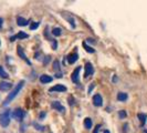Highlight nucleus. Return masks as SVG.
<instances>
[{
	"mask_svg": "<svg viewBox=\"0 0 147 133\" xmlns=\"http://www.w3.org/2000/svg\"><path fill=\"white\" fill-rule=\"evenodd\" d=\"M23 86H24V81H23V80H21V81H20L18 84H17V86H16L15 89H13V90H12V91H11V92L8 94L7 98H6V100H5V102H3V105H5V107H6V105H8V104L10 103V102H11V101L15 99L16 96H18V93L21 91V89L23 88Z\"/></svg>",
	"mask_w": 147,
	"mask_h": 133,
	"instance_id": "f257e3e1",
	"label": "nucleus"
},
{
	"mask_svg": "<svg viewBox=\"0 0 147 133\" xmlns=\"http://www.w3.org/2000/svg\"><path fill=\"white\" fill-rule=\"evenodd\" d=\"M10 123V110H6L5 112L0 113V124L1 126L6 128Z\"/></svg>",
	"mask_w": 147,
	"mask_h": 133,
	"instance_id": "f03ea898",
	"label": "nucleus"
},
{
	"mask_svg": "<svg viewBox=\"0 0 147 133\" xmlns=\"http://www.w3.org/2000/svg\"><path fill=\"white\" fill-rule=\"evenodd\" d=\"M24 117V111L20 109V108H17L15 110L12 111V118L17 120V121H19V122H21L22 119Z\"/></svg>",
	"mask_w": 147,
	"mask_h": 133,
	"instance_id": "7ed1b4c3",
	"label": "nucleus"
},
{
	"mask_svg": "<svg viewBox=\"0 0 147 133\" xmlns=\"http://www.w3.org/2000/svg\"><path fill=\"white\" fill-rule=\"evenodd\" d=\"M94 73V68L92 66V63L91 62H86L85 63V72H84V78L85 79H88L90 75H92V74Z\"/></svg>",
	"mask_w": 147,
	"mask_h": 133,
	"instance_id": "20e7f679",
	"label": "nucleus"
},
{
	"mask_svg": "<svg viewBox=\"0 0 147 133\" xmlns=\"http://www.w3.org/2000/svg\"><path fill=\"white\" fill-rule=\"evenodd\" d=\"M80 71H81V66H76V69L73 71V73H72V81L74 83H76V84H79L80 83Z\"/></svg>",
	"mask_w": 147,
	"mask_h": 133,
	"instance_id": "39448f33",
	"label": "nucleus"
},
{
	"mask_svg": "<svg viewBox=\"0 0 147 133\" xmlns=\"http://www.w3.org/2000/svg\"><path fill=\"white\" fill-rule=\"evenodd\" d=\"M17 51H18V54L20 56V58H21V59L24 60V61H26V62H27L28 64H31V62H30V60L28 59V58H27V56H26V53L23 52V50H22V48H21V47H20V45H18V47H17Z\"/></svg>",
	"mask_w": 147,
	"mask_h": 133,
	"instance_id": "423d86ee",
	"label": "nucleus"
},
{
	"mask_svg": "<svg viewBox=\"0 0 147 133\" xmlns=\"http://www.w3.org/2000/svg\"><path fill=\"white\" fill-rule=\"evenodd\" d=\"M51 107L53 108V109H55L57 111H60V112H64L65 111V108L62 105V104L60 103V102H58V101H53L51 103Z\"/></svg>",
	"mask_w": 147,
	"mask_h": 133,
	"instance_id": "0eeeda50",
	"label": "nucleus"
},
{
	"mask_svg": "<svg viewBox=\"0 0 147 133\" xmlns=\"http://www.w3.org/2000/svg\"><path fill=\"white\" fill-rule=\"evenodd\" d=\"M26 38H29V35L26 33V32H23V31H20V32H18V35H16V36L10 38V40L11 41H15L16 39H26Z\"/></svg>",
	"mask_w": 147,
	"mask_h": 133,
	"instance_id": "6e6552de",
	"label": "nucleus"
},
{
	"mask_svg": "<svg viewBox=\"0 0 147 133\" xmlns=\"http://www.w3.org/2000/svg\"><path fill=\"white\" fill-rule=\"evenodd\" d=\"M49 91H50V92H54V91H58V92H65L66 88L63 86V84H57V86L52 87Z\"/></svg>",
	"mask_w": 147,
	"mask_h": 133,
	"instance_id": "1a4fd4ad",
	"label": "nucleus"
},
{
	"mask_svg": "<svg viewBox=\"0 0 147 133\" xmlns=\"http://www.w3.org/2000/svg\"><path fill=\"white\" fill-rule=\"evenodd\" d=\"M93 104L95 105V107H101L102 103H103V100H102V96H100V94H95V96H93Z\"/></svg>",
	"mask_w": 147,
	"mask_h": 133,
	"instance_id": "9d476101",
	"label": "nucleus"
},
{
	"mask_svg": "<svg viewBox=\"0 0 147 133\" xmlns=\"http://www.w3.org/2000/svg\"><path fill=\"white\" fill-rule=\"evenodd\" d=\"M11 88H12V83L11 82H6V81L0 82V90L1 91H8L9 89Z\"/></svg>",
	"mask_w": 147,
	"mask_h": 133,
	"instance_id": "9b49d317",
	"label": "nucleus"
},
{
	"mask_svg": "<svg viewBox=\"0 0 147 133\" xmlns=\"http://www.w3.org/2000/svg\"><path fill=\"white\" fill-rule=\"evenodd\" d=\"M78 59H79V56H78V53H75V52L67 56V62H69L70 64H73Z\"/></svg>",
	"mask_w": 147,
	"mask_h": 133,
	"instance_id": "f8f14e48",
	"label": "nucleus"
},
{
	"mask_svg": "<svg viewBox=\"0 0 147 133\" xmlns=\"http://www.w3.org/2000/svg\"><path fill=\"white\" fill-rule=\"evenodd\" d=\"M17 23H18V26H20V27H24V26H28L29 20H27V19H24V18H22V17H18V18H17Z\"/></svg>",
	"mask_w": 147,
	"mask_h": 133,
	"instance_id": "ddd939ff",
	"label": "nucleus"
},
{
	"mask_svg": "<svg viewBox=\"0 0 147 133\" xmlns=\"http://www.w3.org/2000/svg\"><path fill=\"white\" fill-rule=\"evenodd\" d=\"M40 81H41V83H49L52 81V77L48 75V74H42L40 77Z\"/></svg>",
	"mask_w": 147,
	"mask_h": 133,
	"instance_id": "4468645a",
	"label": "nucleus"
},
{
	"mask_svg": "<svg viewBox=\"0 0 147 133\" xmlns=\"http://www.w3.org/2000/svg\"><path fill=\"white\" fill-rule=\"evenodd\" d=\"M137 117H138V119L140 120V124H142V126H145V122H146V120H147L146 114H144V113H138Z\"/></svg>",
	"mask_w": 147,
	"mask_h": 133,
	"instance_id": "2eb2a0df",
	"label": "nucleus"
},
{
	"mask_svg": "<svg viewBox=\"0 0 147 133\" xmlns=\"http://www.w3.org/2000/svg\"><path fill=\"white\" fill-rule=\"evenodd\" d=\"M127 98H128V96H127V93H125V92H119L117 94L118 101H126Z\"/></svg>",
	"mask_w": 147,
	"mask_h": 133,
	"instance_id": "dca6fc26",
	"label": "nucleus"
},
{
	"mask_svg": "<svg viewBox=\"0 0 147 133\" xmlns=\"http://www.w3.org/2000/svg\"><path fill=\"white\" fill-rule=\"evenodd\" d=\"M84 126H85V129H88V130H90V129L92 128V120L90 118H86L84 120Z\"/></svg>",
	"mask_w": 147,
	"mask_h": 133,
	"instance_id": "f3484780",
	"label": "nucleus"
},
{
	"mask_svg": "<svg viewBox=\"0 0 147 133\" xmlns=\"http://www.w3.org/2000/svg\"><path fill=\"white\" fill-rule=\"evenodd\" d=\"M0 78H3V79L9 78V74L6 72V70H5L1 66H0Z\"/></svg>",
	"mask_w": 147,
	"mask_h": 133,
	"instance_id": "a211bd4d",
	"label": "nucleus"
},
{
	"mask_svg": "<svg viewBox=\"0 0 147 133\" xmlns=\"http://www.w3.org/2000/svg\"><path fill=\"white\" fill-rule=\"evenodd\" d=\"M61 33H62V30L60 29V28H54V29L52 30V35H53V36H55V37L61 36Z\"/></svg>",
	"mask_w": 147,
	"mask_h": 133,
	"instance_id": "6ab92c4d",
	"label": "nucleus"
},
{
	"mask_svg": "<svg viewBox=\"0 0 147 133\" xmlns=\"http://www.w3.org/2000/svg\"><path fill=\"white\" fill-rule=\"evenodd\" d=\"M63 17L65 18L66 20H69V21H70V23H71V27H72V28H75V23H74V19H73V18H71V17H69V16L66 17V16H64V15H63Z\"/></svg>",
	"mask_w": 147,
	"mask_h": 133,
	"instance_id": "aec40b11",
	"label": "nucleus"
},
{
	"mask_svg": "<svg viewBox=\"0 0 147 133\" xmlns=\"http://www.w3.org/2000/svg\"><path fill=\"white\" fill-rule=\"evenodd\" d=\"M83 47H84V49H85V50H86L88 52H90V53H93V52L95 51L94 49H92L91 47H88V45L86 43H85V42H83Z\"/></svg>",
	"mask_w": 147,
	"mask_h": 133,
	"instance_id": "412c9836",
	"label": "nucleus"
},
{
	"mask_svg": "<svg viewBox=\"0 0 147 133\" xmlns=\"http://www.w3.org/2000/svg\"><path fill=\"white\" fill-rule=\"evenodd\" d=\"M39 27V22H32L31 24H30V29L31 30H36Z\"/></svg>",
	"mask_w": 147,
	"mask_h": 133,
	"instance_id": "4be33fe9",
	"label": "nucleus"
},
{
	"mask_svg": "<svg viewBox=\"0 0 147 133\" xmlns=\"http://www.w3.org/2000/svg\"><path fill=\"white\" fill-rule=\"evenodd\" d=\"M118 115H119V118L124 119L126 117V112H125V111H121V112L118 113Z\"/></svg>",
	"mask_w": 147,
	"mask_h": 133,
	"instance_id": "5701e85b",
	"label": "nucleus"
},
{
	"mask_svg": "<svg viewBox=\"0 0 147 133\" xmlns=\"http://www.w3.org/2000/svg\"><path fill=\"white\" fill-rule=\"evenodd\" d=\"M53 66H54V70H58V69H59V66H60L59 61H54V63H53Z\"/></svg>",
	"mask_w": 147,
	"mask_h": 133,
	"instance_id": "b1692460",
	"label": "nucleus"
},
{
	"mask_svg": "<svg viewBox=\"0 0 147 133\" xmlns=\"http://www.w3.org/2000/svg\"><path fill=\"white\" fill-rule=\"evenodd\" d=\"M100 129H101V126H100V124H97V126L94 128V131H93V133H98Z\"/></svg>",
	"mask_w": 147,
	"mask_h": 133,
	"instance_id": "393cba45",
	"label": "nucleus"
},
{
	"mask_svg": "<svg viewBox=\"0 0 147 133\" xmlns=\"http://www.w3.org/2000/svg\"><path fill=\"white\" fill-rule=\"evenodd\" d=\"M34 126L37 128V130H39V131H42L43 130V126H38L37 123H34Z\"/></svg>",
	"mask_w": 147,
	"mask_h": 133,
	"instance_id": "a878e982",
	"label": "nucleus"
},
{
	"mask_svg": "<svg viewBox=\"0 0 147 133\" xmlns=\"http://www.w3.org/2000/svg\"><path fill=\"white\" fill-rule=\"evenodd\" d=\"M2 23H3V20H2V18H0V28L2 27Z\"/></svg>",
	"mask_w": 147,
	"mask_h": 133,
	"instance_id": "bb28decb",
	"label": "nucleus"
},
{
	"mask_svg": "<svg viewBox=\"0 0 147 133\" xmlns=\"http://www.w3.org/2000/svg\"><path fill=\"white\" fill-rule=\"evenodd\" d=\"M55 77H57V78H62V73H58Z\"/></svg>",
	"mask_w": 147,
	"mask_h": 133,
	"instance_id": "cd10ccee",
	"label": "nucleus"
},
{
	"mask_svg": "<svg viewBox=\"0 0 147 133\" xmlns=\"http://www.w3.org/2000/svg\"><path fill=\"white\" fill-rule=\"evenodd\" d=\"M104 133H110V131H109V130H105V131H104Z\"/></svg>",
	"mask_w": 147,
	"mask_h": 133,
	"instance_id": "c85d7f7f",
	"label": "nucleus"
}]
</instances>
